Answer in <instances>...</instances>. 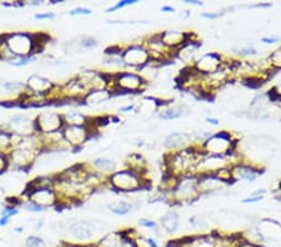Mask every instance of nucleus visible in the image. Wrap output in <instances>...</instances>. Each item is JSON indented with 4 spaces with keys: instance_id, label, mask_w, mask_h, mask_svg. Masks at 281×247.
<instances>
[{
    "instance_id": "1",
    "label": "nucleus",
    "mask_w": 281,
    "mask_h": 247,
    "mask_svg": "<svg viewBox=\"0 0 281 247\" xmlns=\"http://www.w3.org/2000/svg\"><path fill=\"white\" fill-rule=\"evenodd\" d=\"M2 41L15 57H35V38L34 34L18 31L0 36Z\"/></svg>"
},
{
    "instance_id": "2",
    "label": "nucleus",
    "mask_w": 281,
    "mask_h": 247,
    "mask_svg": "<svg viewBox=\"0 0 281 247\" xmlns=\"http://www.w3.org/2000/svg\"><path fill=\"white\" fill-rule=\"evenodd\" d=\"M147 81L143 76L129 71H118L113 74V87L110 89L111 94L120 91L119 94H131V92H142Z\"/></svg>"
},
{
    "instance_id": "3",
    "label": "nucleus",
    "mask_w": 281,
    "mask_h": 247,
    "mask_svg": "<svg viewBox=\"0 0 281 247\" xmlns=\"http://www.w3.org/2000/svg\"><path fill=\"white\" fill-rule=\"evenodd\" d=\"M109 184L113 190L119 192H131L137 191L143 187V180L140 174L132 171V170H121V171H114L108 177Z\"/></svg>"
},
{
    "instance_id": "4",
    "label": "nucleus",
    "mask_w": 281,
    "mask_h": 247,
    "mask_svg": "<svg viewBox=\"0 0 281 247\" xmlns=\"http://www.w3.org/2000/svg\"><path fill=\"white\" fill-rule=\"evenodd\" d=\"M104 228L102 222L90 221V220H79L73 221L66 226V231L71 240L79 241V242H87L92 240L98 233H100Z\"/></svg>"
},
{
    "instance_id": "5",
    "label": "nucleus",
    "mask_w": 281,
    "mask_h": 247,
    "mask_svg": "<svg viewBox=\"0 0 281 247\" xmlns=\"http://www.w3.org/2000/svg\"><path fill=\"white\" fill-rule=\"evenodd\" d=\"M65 127L63 114L57 111H43L34 120V131L38 135L52 134Z\"/></svg>"
},
{
    "instance_id": "6",
    "label": "nucleus",
    "mask_w": 281,
    "mask_h": 247,
    "mask_svg": "<svg viewBox=\"0 0 281 247\" xmlns=\"http://www.w3.org/2000/svg\"><path fill=\"white\" fill-rule=\"evenodd\" d=\"M173 199L176 203H193L200 196L198 188V177L182 176L180 177L173 191Z\"/></svg>"
},
{
    "instance_id": "7",
    "label": "nucleus",
    "mask_w": 281,
    "mask_h": 247,
    "mask_svg": "<svg viewBox=\"0 0 281 247\" xmlns=\"http://www.w3.org/2000/svg\"><path fill=\"white\" fill-rule=\"evenodd\" d=\"M235 141H232L231 135L226 131L213 134L205 142H204V150L208 155L225 156L232 151V146Z\"/></svg>"
},
{
    "instance_id": "8",
    "label": "nucleus",
    "mask_w": 281,
    "mask_h": 247,
    "mask_svg": "<svg viewBox=\"0 0 281 247\" xmlns=\"http://www.w3.org/2000/svg\"><path fill=\"white\" fill-rule=\"evenodd\" d=\"M39 155H40V151L38 150L15 147L8 154V163H9V167H13L15 171H23L33 166Z\"/></svg>"
},
{
    "instance_id": "9",
    "label": "nucleus",
    "mask_w": 281,
    "mask_h": 247,
    "mask_svg": "<svg viewBox=\"0 0 281 247\" xmlns=\"http://www.w3.org/2000/svg\"><path fill=\"white\" fill-rule=\"evenodd\" d=\"M28 197L29 201L36 204V205L41 206L43 209H49V207H54L59 203L58 199V193L54 188L50 187H39V188H30L26 187L25 192H24Z\"/></svg>"
},
{
    "instance_id": "10",
    "label": "nucleus",
    "mask_w": 281,
    "mask_h": 247,
    "mask_svg": "<svg viewBox=\"0 0 281 247\" xmlns=\"http://www.w3.org/2000/svg\"><path fill=\"white\" fill-rule=\"evenodd\" d=\"M121 59H123L125 66L136 69L144 68L150 62L149 53H148L147 47L143 46V45H130L123 50Z\"/></svg>"
},
{
    "instance_id": "11",
    "label": "nucleus",
    "mask_w": 281,
    "mask_h": 247,
    "mask_svg": "<svg viewBox=\"0 0 281 247\" xmlns=\"http://www.w3.org/2000/svg\"><path fill=\"white\" fill-rule=\"evenodd\" d=\"M62 131L65 142L70 149L79 147L84 142H86L90 137V131L87 126H65Z\"/></svg>"
},
{
    "instance_id": "12",
    "label": "nucleus",
    "mask_w": 281,
    "mask_h": 247,
    "mask_svg": "<svg viewBox=\"0 0 281 247\" xmlns=\"http://www.w3.org/2000/svg\"><path fill=\"white\" fill-rule=\"evenodd\" d=\"M7 130L12 134L19 135V136H28V135L35 134L34 121L24 114H18V115L12 116L10 121L8 123Z\"/></svg>"
},
{
    "instance_id": "13",
    "label": "nucleus",
    "mask_w": 281,
    "mask_h": 247,
    "mask_svg": "<svg viewBox=\"0 0 281 247\" xmlns=\"http://www.w3.org/2000/svg\"><path fill=\"white\" fill-rule=\"evenodd\" d=\"M221 57L215 54V53H210V54L203 55V57L195 63V69L198 73L210 75V74L219 70V69L221 68Z\"/></svg>"
},
{
    "instance_id": "14",
    "label": "nucleus",
    "mask_w": 281,
    "mask_h": 247,
    "mask_svg": "<svg viewBox=\"0 0 281 247\" xmlns=\"http://www.w3.org/2000/svg\"><path fill=\"white\" fill-rule=\"evenodd\" d=\"M190 141H192L190 134L182 131H176L173 132V134H169L168 136L164 139L163 145L164 147L168 149V150L181 151L188 149V146L190 145Z\"/></svg>"
},
{
    "instance_id": "15",
    "label": "nucleus",
    "mask_w": 281,
    "mask_h": 247,
    "mask_svg": "<svg viewBox=\"0 0 281 247\" xmlns=\"http://www.w3.org/2000/svg\"><path fill=\"white\" fill-rule=\"evenodd\" d=\"M260 174H261V171H259V169L250 166V165H237L231 170L232 181L254 182L258 179Z\"/></svg>"
},
{
    "instance_id": "16",
    "label": "nucleus",
    "mask_w": 281,
    "mask_h": 247,
    "mask_svg": "<svg viewBox=\"0 0 281 247\" xmlns=\"http://www.w3.org/2000/svg\"><path fill=\"white\" fill-rule=\"evenodd\" d=\"M161 41L166 47H177L184 46L188 42V34L179 30H166L164 33L159 34Z\"/></svg>"
},
{
    "instance_id": "17",
    "label": "nucleus",
    "mask_w": 281,
    "mask_h": 247,
    "mask_svg": "<svg viewBox=\"0 0 281 247\" xmlns=\"http://www.w3.org/2000/svg\"><path fill=\"white\" fill-rule=\"evenodd\" d=\"M258 230L262 235L264 240H275L281 235V226L274 220H262L259 224Z\"/></svg>"
},
{
    "instance_id": "18",
    "label": "nucleus",
    "mask_w": 281,
    "mask_h": 247,
    "mask_svg": "<svg viewBox=\"0 0 281 247\" xmlns=\"http://www.w3.org/2000/svg\"><path fill=\"white\" fill-rule=\"evenodd\" d=\"M113 96L111 91L109 89H100V90H91L87 92V95L84 97V104L90 106H97L100 104L109 102L110 97Z\"/></svg>"
},
{
    "instance_id": "19",
    "label": "nucleus",
    "mask_w": 281,
    "mask_h": 247,
    "mask_svg": "<svg viewBox=\"0 0 281 247\" xmlns=\"http://www.w3.org/2000/svg\"><path fill=\"white\" fill-rule=\"evenodd\" d=\"M180 225V217L175 211H168L160 219V226L169 233L176 232Z\"/></svg>"
},
{
    "instance_id": "20",
    "label": "nucleus",
    "mask_w": 281,
    "mask_h": 247,
    "mask_svg": "<svg viewBox=\"0 0 281 247\" xmlns=\"http://www.w3.org/2000/svg\"><path fill=\"white\" fill-rule=\"evenodd\" d=\"M123 231H113V232L107 233L105 236H103L95 246L97 247H121V242H123Z\"/></svg>"
},
{
    "instance_id": "21",
    "label": "nucleus",
    "mask_w": 281,
    "mask_h": 247,
    "mask_svg": "<svg viewBox=\"0 0 281 247\" xmlns=\"http://www.w3.org/2000/svg\"><path fill=\"white\" fill-rule=\"evenodd\" d=\"M65 126H87V118L80 111H69L63 114Z\"/></svg>"
},
{
    "instance_id": "22",
    "label": "nucleus",
    "mask_w": 281,
    "mask_h": 247,
    "mask_svg": "<svg viewBox=\"0 0 281 247\" xmlns=\"http://www.w3.org/2000/svg\"><path fill=\"white\" fill-rule=\"evenodd\" d=\"M132 207H134L132 203H130L128 200H116L109 204L108 210L111 214L118 215V216H125L131 211Z\"/></svg>"
},
{
    "instance_id": "23",
    "label": "nucleus",
    "mask_w": 281,
    "mask_h": 247,
    "mask_svg": "<svg viewBox=\"0 0 281 247\" xmlns=\"http://www.w3.org/2000/svg\"><path fill=\"white\" fill-rule=\"evenodd\" d=\"M159 118L161 120H176L184 115L182 106H166L164 109H159Z\"/></svg>"
},
{
    "instance_id": "24",
    "label": "nucleus",
    "mask_w": 281,
    "mask_h": 247,
    "mask_svg": "<svg viewBox=\"0 0 281 247\" xmlns=\"http://www.w3.org/2000/svg\"><path fill=\"white\" fill-rule=\"evenodd\" d=\"M92 166L100 172H108V174H113L116 169V161L111 160L107 158H98L92 161Z\"/></svg>"
},
{
    "instance_id": "25",
    "label": "nucleus",
    "mask_w": 281,
    "mask_h": 247,
    "mask_svg": "<svg viewBox=\"0 0 281 247\" xmlns=\"http://www.w3.org/2000/svg\"><path fill=\"white\" fill-rule=\"evenodd\" d=\"M240 237L243 238L244 241H246V242H250L253 243V245H256L259 247H261L262 242L265 241L258 228H250V230H246L245 232L240 233Z\"/></svg>"
},
{
    "instance_id": "26",
    "label": "nucleus",
    "mask_w": 281,
    "mask_h": 247,
    "mask_svg": "<svg viewBox=\"0 0 281 247\" xmlns=\"http://www.w3.org/2000/svg\"><path fill=\"white\" fill-rule=\"evenodd\" d=\"M13 134L7 129H0V153L9 154L13 150Z\"/></svg>"
},
{
    "instance_id": "27",
    "label": "nucleus",
    "mask_w": 281,
    "mask_h": 247,
    "mask_svg": "<svg viewBox=\"0 0 281 247\" xmlns=\"http://www.w3.org/2000/svg\"><path fill=\"white\" fill-rule=\"evenodd\" d=\"M2 87L8 92H12V94H18L22 95L23 92L28 91V87H26V82L13 80V81H3Z\"/></svg>"
},
{
    "instance_id": "28",
    "label": "nucleus",
    "mask_w": 281,
    "mask_h": 247,
    "mask_svg": "<svg viewBox=\"0 0 281 247\" xmlns=\"http://www.w3.org/2000/svg\"><path fill=\"white\" fill-rule=\"evenodd\" d=\"M189 224L192 225V227L194 230L198 231H208L209 227H210V224H209L208 219H205L201 215H194L189 219Z\"/></svg>"
},
{
    "instance_id": "29",
    "label": "nucleus",
    "mask_w": 281,
    "mask_h": 247,
    "mask_svg": "<svg viewBox=\"0 0 281 247\" xmlns=\"http://www.w3.org/2000/svg\"><path fill=\"white\" fill-rule=\"evenodd\" d=\"M25 247H48L46 242L36 235H30L26 237Z\"/></svg>"
},
{
    "instance_id": "30",
    "label": "nucleus",
    "mask_w": 281,
    "mask_h": 247,
    "mask_svg": "<svg viewBox=\"0 0 281 247\" xmlns=\"http://www.w3.org/2000/svg\"><path fill=\"white\" fill-rule=\"evenodd\" d=\"M104 65L116 69L125 68V64H124L121 57H109V55H107V58L104 59Z\"/></svg>"
},
{
    "instance_id": "31",
    "label": "nucleus",
    "mask_w": 281,
    "mask_h": 247,
    "mask_svg": "<svg viewBox=\"0 0 281 247\" xmlns=\"http://www.w3.org/2000/svg\"><path fill=\"white\" fill-rule=\"evenodd\" d=\"M265 192H266V191H265V190H258V191H255V192L250 193V195H249L248 197L243 199V200H241V203H243V204H255V203H260V201H261L262 199H264Z\"/></svg>"
},
{
    "instance_id": "32",
    "label": "nucleus",
    "mask_w": 281,
    "mask_h": 247,
    "mask_svg": "<svg viewBox=\"0 0 281 247\" xmlns=\"http://www.w3.org/2000/svg\"><path fill=\"white\" fill-rule=\"evenodd\" d=\"M235 52L241 57H255V55H258V50L253 45H244V46L235 49Z\"/></svg>"
},
{
    "instance_id": "33",
    "label": "nucleus",
    "mask_w": 281,
    "mask_h": 247,
    "mask_svg": "<svg viewBox=\"0 0 281 247\" xmlns=\"http://www.w3.org/2000/svg\"><path fill=\"white\" fill-rule=\"evenodd\" d=\"M97 40H95L94 38H90V36H85V38L80 39V41H79V46L85 50L94 49V47H97Z\"/></svg>"
},
{
    "instance_id": "34",
    "label": "nucleus",
    "mask_w": 281,
    "mask_h": 247,
    "mask_svg": "<svg viewBox=\"0 0 281 247\" xmlns=\"http://www.w3.org/2000/svg\"><path fill=\"white\" fill-rule=\"evenodd\" d=\"M136 0H123V2H119V3H116L114 7H110V8H108L105 12L107 13H113V12H115V10H119V9H123V8H126V7H130V5H134V4H136Z\"/></svg>"
},
{
    "instance_id": "35",
    "label": "nucleus",
    "mask_w": 281,
    "mask_h": 247,
    "mask_svg": "<svg viewBox=\"0 0 281 247\" xmlns=\"http://www.w3.org/2000/svg\"><path fill=\"white\" fill-rule=\"evenodd\" d=\"M69 14H70L71 17H78V15H91L92 10L89 9V8H85V7H78V8H75V9L70 10Z\"/></svg>"
},
{
    "instance_id": "36",
    "label": "nucleus",
    "mask_w": 281,
    "mask_h": 247,
    "mask_svg": "<svg viewBox=\"0 0 281 247\" xmlns=\"http://www.w3.org/2000/svg\"><path fill=\"white\" fill-rule=\"evenodd\" d=\"M22 206L26 210V211H30V212H44L45 211V209H43V207L36 205V204L31 203V201H29V200H26L25 203L22 204Z\"/></svg>"
},
{
    "instance_id": "37",
    "label": "nucleus",
    "mask_w": 281,
    "mask_h": 247,
    "mask_svg": "<svg viewBox=\"0 0 281 247\" xmlns=\"http://www.w3.org/2000/svg\"><path fill=\"white\" fill-rule=\"evenodd\" d=\"M269 60H270V64L274 65L275 68L281 69V49H277L276 52L272 53V54L270 55Z\"/></svg>"
},
{
    "instance_id": "38",
    "label": "nucleus",
    "mask_w": 281,
    "mask_h": 247,
    "mask_svg": "<svg viewBox=\"0 0 281 247\" xmlns=\"http://www.w3.org/2000/svg\"><path fill=\"white\" fill-rule=\"evenodd\" d=\"M226 14V12L225 10H217V12H206V13H203V18H206V19H210V20H216V19H220V18H222L224 15Z\"/></svg>"
},
{
    "instance_id": "39",
    "label": "nucleus",
    "mask_w": 281,
    "mask_h": 247,
    "mask_svg": "<svg viewBox=\"0 0 281 247\" xmlns=\"http://www.w3.org/2000/svg\"><path fill=\"white\" fill-rule=\"evenodd\" d=\"M139 225L145 228H150V230H156V228H158V224H156L155 221H153V220H149V219L139 220Z\"/></svg>"
},
{
    "instance_id": "40",
    "label": "nucleus",
    "mask_w": 281,
    "mask_h": 247,
    "mask_svg": "<svg viewBox=\"0 0 281 247\" xmlns=\"http://www.w3.org/2000/svg\"><path fill=\"white\" fill-rule=\"evenodd\" d=\"M9 169V163H8V155L7 154L0 153V174Z\"/></svg>"
},
{
    "instance_id": "41",
    "label": "nucleus",
    "mask_w": 281,
    "mask_h": 247,
    "mask_svg": "<svg viewBox=\"0 0 281 247\" xmlns=\"http://www.w3.org/2000/svg\"><path fill=\"white\" fill-rule=\"evenodd\" d=\"M36 20H53L55 18V14L52 12H46V13H38V14L34 15Z\"/></svg>"
},
{
    "instance_id": "42",
    "label": "nucleus",
    "mask_w": 281,
    "mask_h": 247,
    "mask_svg": "<svg viewBox=\"0 0 281 247\" xmlns=\"http://www.w3.org/2000/svg\"><path fill=\"white\" fill-rule=\"evenodd\" d=\"M279 39L276 38V36H264V38H261V42H264V44H275Z\"/></svg>"
},
{
    "instance_id": "43",
    "label": "nucleus",
    "mask_w": 281,
    "mask_h": 247,
    "mask_svg": "<svg viewBox=\"0 0 281 247\" xmlns=\"http://www.w3.org/2000/svg\"><path fill=\"white\" fill-rule=\"evenodd\" d=\"M135 104H131V105H126V106H121L119 110L121 111V113H129V111H132L135 109Z\"/></svg>"
},
{
    "instance_id": "44",
    "label": "nucleus",
    "mask_w": 281,
    "mask_h": 247,
    "mask_svg": "<svg viewBox=\"0 0 281 247\" xmlns=\"http://www.w3.org/2000/svg\"><path fill=\"white\" fill-rule=\"evenodd\" d=\"M184 3H186V4H190V5H196V7H203L204 5L203 2H198V0H185Z\"/></svg>"
},
{
    "instance_id": "45",
    "label": "nucleus",
    "mask_w": 281,
    "mask_h": 247,
    "mask_svg": "<svg viewBox=\"0 0 281 247\" xmlns=\"http://www.w3.org/2000/svg\"><path fill=\"white\" fill-rule=\"evenodd\" d=\"M161 12H163V13H174L175 8L170 7V5H164V7L161 8Z\"/></svg>"
},
{
    "instance_id": "46",
    "label": "nucleus",
    "mask_w": 281,
    "mask_h": 247,
    "mask_svg": "<svg viewBox=\"0 0 281 247\" xmlns=\"http://www.w3.org/2000/svg\"><path fill=\"white\" fill-rule=\"evenodd\" d=\"M238 247H259V246L253 245V243H250V242H246V241H244L243 238H241L240 243H239Z\"/></svg>"
},
{
    "instance_id": "47",
    "label": "nucleus",
    "mask_w": 281,
    "mask_h": 247,
    "mask_svg": "<svg viewBox=\"0 0 281 247\" xmlns=\"http://www.w3.org/2000/svg\"><path fill=\"white\" fill-rule=\"evenodd\" d=\"M147 242H148V246H149V247H159L158 242H156V241L152 237H147Z\"/></svg>"
},
{
    "instance_id": "48",
    "label": "nucleus",
    "mask_w": 281,
    "mask_h": 247,
    "mask_svg": "<svg viewBox=\"0 0 281 247\" xmlns=\"http://www.w3.org/2000/svg\"><path fill=\"white\" fill-rule=\"evenodd\" d=\"M206 123L211 124V125H215V126H217V125H219V120H217V119H215V118H210V116H208V118H206Z\"/></svg>"
},
{
    "instance_id": "49",
    "label": "nucleus",
    "mask_w": 281,
    "mask_h": 247,
    "mask_svg": "<svg viewBox=\"0 0 281 247\" xmlns=\"http://www.w3.org/2000/svg\"><path fill=\"white\" fill-rule=\"evenodd\" d=\"M62 247H81V245H75V243H63Z\"/></svg>"
},
{
    "instance_id": "50",
    "label": "nucleus",
    "mask_w": 281,
    "mask_h": 247,
    "mask_svg": "<svg viewBox=\"0 0 281 247\" xmlns=\"http://www.w3.org/2000/svg\"><path fill=\"white\" fill-rule=\"evenodd\" d=\"M23 230H24V227H23V226H18V227H15V228H14L15 232H20V233L23 232Z\"/></svg>"
},
{
    "instance_id": "51",
    "label": "nucleus",
    "mask_w": 281,
    "mask_h": 247,
    "mask_svg": "<svg viewBox=\"0 0 281 247\" xmlns=\"http://www.w3.org/2000/svg\"><path fill=\"white\" fill-rule=\"evenodd\" d=\"M275 199H276L277 201H280V203H281V191L279 193H276V195H275Z\"/></svg>"
},
{
    "instance_id": "52",
    "label": "nucleus",
    "mask_w": 281,
    "mask_h": 247,
    "mask_svg": "<svg viewBox=\"0 0 281 247\" xmlns=\"http://www.w3.org/2000/svg\"><path fill=\"white\" fill-rule=\"evenodd\" d=\"M81 247H97L95 245H81Z\"/></svg>"
},
{
    "instance_id": "53",
    "label": "nucleus",
    "mask_w": 281,
    "mask_h": 247,
    "mask_svg": "<svg viewBox=\"0 0 281 247\" xmlns=\"http://www.w3.org/2000/svg\"><path fill=\"white\" fill-rule=\"evenodd\" d=\"M215 247H225V246H222V245H220V243H219V241H217V245H216Z\"/></svg>"
}]
</instances>
